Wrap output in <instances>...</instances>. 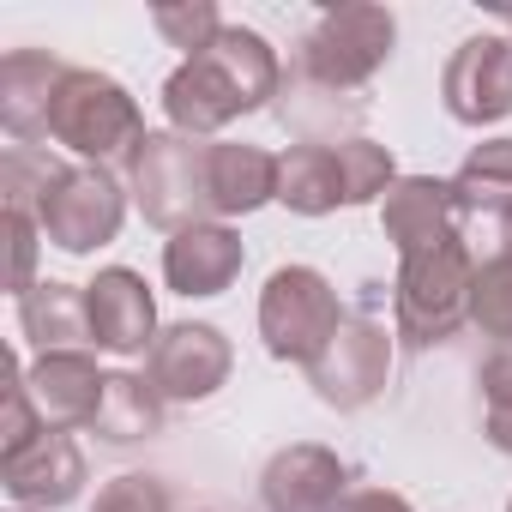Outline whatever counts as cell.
Segmentation results:
<instances>
[{
	"mask_svg": "<svg viewBox=\"0 0 512 512\" xmlns=\"http://www.w3.org/2000/svg\"><path fill=\"white\" fill-rule=\"evenodd\" d=\"M446 115L464 127H494L512 115V37H470L440 73Z\"/></svg>",
	"mask_w": 512,
	"mask_h": 512,
	"instance_id": "cell-10",
	"label": "cell"
},
{
	"mask_svg": "<svg viewBox=\"0 0 512 512\" xmlns=\"http://www.w3.org/2000/svg\"><path fill=\"white\" fill-rule=\"evenodd\" d=\"M229 368H235V350L211 320L163 326V338L145 356V380L163 392V404H205L229 380Z\"/></svg>",
	"mask_w": 512,
	"mask_h": 512,
	"instance_id": "cell-9",
	"label": "cell"
},
{
	"mask_svg": "<svg viewBox=\"0 0 512 512\" xmlns=\"http://www.w3.org/2000/svg\"><path fill=\"white\" fill-rule=\"evenodd\" d=\"M470 284H476V260L464 235L428 253L398 260V338L410 350H434L446 338H458V326H470Z\"/></svg>",
	"mask_w": 512,
	"mask_h": 512,
	"instance_id": "cell-4",
	"label": "cell"
},
{
	"mask_svg": "<svg viewBox=\"0 0 512 512\" xmlns=\"http://www.w3.org/2000/svg\"><path fill=\"white\" fill-rule=\"evenodd\" d=\"M332 151H338V175H344V205H374V199H386V193H392L398 163H392V151H386V145H374V139L350 133V139H338Z\"/></svg>",
	"mask_w": 512,
	"mask_h": 512,
	"instance_id": "cell-23",
	"label": "cell"
},
{
	"mask_svg": "<svg viewBox=\"0 0 512 512\" xmlns=\"http://www.w3.org/2000/svg\"><path fill=\"white\" fill-rule=\"evenodd\" d=\"M278 199V157L260 145H211V205L223 217H247Z\"/></svg>",
	"mask_w": 512,
	"mask_h": 512,
	"instance_id": "cell-18",
	"label": "cell"
},
{
	"mask_svg": "<svg viewBox=\"0 0 512 512\" xmlns=\"http://www.w3.org/2000/svg\"><path fill=\"white\" fill-rule=\"evenodd\" d=\"M386 374H392V338L368 314H350L332 332V344L308 362V386L332 410H368L386 392Z\"/></svg>",
	"mask_w": 512,
	"mask_h": 512,
	"instance_id": "cell-8",
	"label": "cell"
},
{
	"mask_svg": "<svg viewBox=\"0 0 512 512\" xmlns=\"http://www.w3.org/2000/svg\"><path fill=\"white\" fill-rule=\"evenodd\" d=\"M43 434H49V422H43L31 386H25V368H19V356H13V380H7V434H0V458H13V452L37 446Z\"/></svg>",
	"mask_w": 512,
	"mask_h": 512,
	"instance_id": "cell-27",
	"label": "cell"
},
{
	"mask_svg": "<svg viewBox=\"0 0 512 512\" xmlns=\"http://www.w3.org/2000/svg\"><path fill=\"white\" fill-rule=\"evenodd\" d=\"M85 452L73 446V434L49 428L37 446L0 458V488H7V500L19 512H61L85 494Z\"/></svg>",
	"mask_w": 512,
	"mask_h": 512,
	"instance_id": "cell-13",
	"label": "cell"
},
{
	"mask_svg": "<svg viewBox=\"0 0 512 512\" xmlns=\"http://www.w3.org/2000/svg\"><path fill=\"white\" fill-rule=\"evenodd\" d=\"M49 139L67 145L73 157L85 163H115V157H133L139 139H145V115L133 103V91L109 73H91V67H67V79L55 85V109H49Z\"/></svg>",
	"mask_w": 512,
	"mask_h": 512,
	"instance_id": "cell-3",
	"label": "cell"
},
{
	"mask_svg": "<svg viewBox=\"0 0 512 512\" xmlns=\"http://www.w3.org/2000/svg\"><path fill=\"white\" fill-rule=\"evenodd\" d=\"M338 512H410V500H404V494H392V488H356Z\"/></svg>",
	"mask_w": 512,
	"mask_h": 512,
	"instance_id": "cell-30",
	"label": "cell"
},
{
	"mask_svg": "<svg viewBox=\"0 0 512 512\" xmlns=\"http://www.w3.org/2000/svg\"><path fill=\"white\" fill-rule=\"evenodd\" d=\"M91 512H169V488H163L157 476L133 470V476L103 482V494H97V506H91Z\"/></svg>",
	"mask_w": 512,
	"mask_h": 512,
	"instance_id": "cell-28",
	"label": "cell"
},
{
	"mask_svg": "<svg viewBox=\"0 0 512 512\" xmlns=\"http://www.w3.org/2000/svg\"><path fill=\"white\" fill-rule=\"evenodd\" d=\"M500 235H506V247H512V211H506V217H500Z\"/></svg>",
	"mask_w": 512,
	"mask_h": 512,
	"instance_id": "cell-31",
	"label": "cell"
},
{
	"mask_svg": "<svg viewBox=\"0 0 512 512\" xmlns=\"http://www.w3.org/2000/svg\"><path fill=\"white\" fill-rule=\"evenodd\" d=\"M458 211H512V139H482L452 175Z\"/></svg>",
	"mask_w": 512,
	"mask_h": 512,
	"instance_id": "cell-22",
	"label": "cell"
},
{
	"mask_svg": "<svg viewBox=\"0 0 512 512\" xmlns=\"http://www.w3.org/2000/svg\"><path fill=\"white\" fill-rule=\"evenodd\" d=\"M278 91H284L278 49L260 31H247V25H223L205 55L181 61L163 79V115H169V133L211 139L217 127L266 109Z\"/></svg>",
	"mask_w": 512,
	"mask_h": 512,
	"instance_id": "cell-1",
	"label": "cell"
},
{
	"mask_svg": "<svg viewBox=\"0 0 512 512\" xmlns=\"http://www.w3.org/2000/svg\"><path fill=\"white\" fill-rule=\"evenodd\" d=\"M278 205H290L296 217H326L344 205V175H338V151L320 139H302L278 157Z\"/></svg>",
	"mask_w": 512,
	"mask_h": 512,
	"instance_id": "cell-19",
	"label": "cell"
},
{
	"mask_svg": "<svg viewBox=\"0 0 512 512\" xmlns=\"http://www.w3.org/2000/svg\"><path fill=\"white\" fill-rule=\"evenodd\" d=\"M85 314H91V344L109 356H151L157 332V302L133 266H103L85 284Z\"/></svg>",
	"mask_w": 512,
	"mask_h": 512,
	"instance_id": "cell-12",
	"label": "cell"
},
{
	"mask_svg": "<svg viewBox=\"0 0 512 512\" xmlns=\"http://www.w3.org/2000/svg\"><path fill=\"white\" fill-rule=\"evenodd\" d=\"M247 266V247L229 223H193L163 241V284L175 296H223Z\"/></svg>",
	"mask_w": 512,
	"mask_h": 512,
	"instance_id": "cell-15",
	"label": "cell"
},
{
	"mask_svg": "<svg viewBox=\"0 0 512 512\" xmlns=\"http://www.w3.org/2000/svg\"><path fill=\"white\" fill-rule=\"evenodd\" d=\"M19 332L49 356V350H79L91 344V314H85V284H37L19 296Z\"/></svg>",
	"mask_w": 512,
	"mask_h": 512,
	"instance_id": "cell-20",
	"label": "cell"
},
{
	"mask_svg": "<svg viewBox=\"0 0 512 512\" xmlns=\"http://www.w3.org/2000/svg\"><path fill=\"white\" fill-rule=\"evenodd\" d=\"M470 326L494 344H512V247H500L494 260L476 266L470 284Z\"/></svg>",
	"mask_w": 512,
	"mask_h": 512,
	"instance_id": "cell-24",
	"label": "cell"
},
{
	"mask_svg": "<svg viewBox=\"0 0 512 512\" xmlns=\"http://www.w3.org/2000/svg\"><path fill=\"white\" fill-rule=\"evenodd\" d=\"M506 512H512V500H506Z\"/></svg>",
	"mask_w": 512,
	"mask_h": 512,
	"instance_id": "cell-33",
	"label": "cell"
},
{
	"mask_svg": "<svg viewBox=\"0 0 512 512\" xmlns=\"http://www.w3.org/2000/svg\"><path fill=\"white\" fill-rule=\"evenodd\" d=\"M344 320L350 314L338 308L332 278L314 272V266H278L266 278V290H260V338H266V350L278 362H302L308 368L332 344V332Z\"/></svg>",
	"mask_w": 512,
	"mask_h": 512,
	"instance_id": "cell-7",
	"label": "cell"
},
{
	"mask_svg": "<svg viewBox=\"0 0 512 512\" xmlns=\"http://www.w3.org/2000/svg\"><path fill=\"white\" fill-rule=\"evenodd\" d=\"M344 500H350V464L320 440H296V446L272 452L260 470L266 512H338Z\"/></svg>",
	"mask_w": 512,
	"mask_h": 512,
	"instance_id": "cell-11",
	"label": "cell"
},
{
	"mask_svg": "<svg viewBox=\"0 0 512 512\" xmlns=\"http://www.w3.org/2000/svg\"><path fill=\"white\" fill-rule=\"evenodd\" d=\"M127 193L145 223L181 235L193 223H217L211 205V145L187 133H145L127 157Z\"/></svg>",
	"mask_w": 512,
	"mask_h": 512,
	"instance_id": "cell-2",
	"label": "cell"
},
{
	"mask_svg": "<svg viewBox=\"0 0 512 512\" xmlns=\"http://www.w3.org/2000/svg\"><path fill=\"white\" fill-rule=\"evenodd\" d=\"M458 217L464 211L452 199V181H434V175H398L392 193L380 199V223H386V241L398 247V260L458 241Z\"/></svg>",
	"mask_w": 512,
	"mask_h": 512,
	"instance_id": "cell-14",
	"label": "cell"
},
{
	"mask_svg": "<svg viewBox=\"0 0 512 512\" xmlns=\"http://www.w3.org/2000/svg\"><path fill=\"white\" fill-rule=\"evenodd\" d=\"M103 368L85 356V350H49V356H37L31 368H25V386H31V398H37V410H43V422L49 428H91L97 422V404H103Z\"/></svg>",
	"mask_w": 512,
	"mask_h": 512,
	"instance_id": "cell-16",
	"label": "cell"
},
{
	"mask_svg": "<svg viewBox=\"0 0 512 512\" xmlns=\"http://www.w3.org/2000/svg\"><path fill=\"white\" fill-rule=\"evenodd\" d=\"M482 404H488V440L512 452V344H500L482 362Z\"/></svg>",
	"mask_w": 512,
	"mask_h": 512,
	"instance_id": "cell-26",
	"label": "cell"
},
{
	"mask_svg": "<svg viewBox=\"0 0 512 512\" xmlns=\"http://www.w3.org/2000/svg\"><path fill=\"white\" fill-rule=\"evenodd\" d=\"M61 79H67V67L43 49H13L0 61V127L19 145L37 151V139H49V109H55Z\"/></svg>",
	"mask_w": 512,
	"mask_h": 512,
	"instance_id": "cell-17",
	"label": "cell"
},
{
	"mask_svg": "<svg viewBox=\"0 0 512 512\" xmlns=\"http://www.w3.org/2000/svg\"><path fill=\"white\" fill-rule=\"evenodd\" d=\"M151 25L163 31V43H169V49H187V61H193V55H205V49L217 43V31H223V19H217V7H211V0L151 7Z\"/></svg>",
	"mask_w": 512,
	"mask_h": 512,
	"instance_id": "cell-25",
	"label": "cell"
},
{
	"mask_svg": "<svg viewBox=\"0 0 512 512\" xmlns=\"http://www.w3.org/2000/svg\"><path fill=\"white\" fill-rule=\"evenodd\" d=\"M109 446H139V440H157L163 434V392L139 374H109L103 380V404H97V422H91Z\"/></svg>",
	"mask_w": 512,
	"mask_h": 512,
	"instance_id": "cell-21",
	"label": "cell"
},
{
	"mask_svg": "<svg viewBox=\"0 0 512 512\" xmlns=\"http://www.w3.org/2000/svg\"><path fill=\"white\" fill-rule=\"evenodd\" d=\"M500 19H506V31H512V7H500Z\"/></svg>",
	"mask_w": 512,
	"mask_h": 512,
	"instance_id": "cell-32",
	"label": "cell"
},
{
	"mask_svg": "<svg viewBox=\"0 0 512 512\" xmlns=\"http://www.w3.org/2000/svg\"><path fill=\"white\" fill-rule=\"evenodd\" d=\"M43 241L61 253H97L127 223V187L103 163H61L37 199Z\"/></svg>",
	"mask_w": 512,
	"mask_h": 512,
	"instance_id": "cell-6",
	"label": "cell"
},
{
	"mask_svg": "<svg viewBox=\"0 0 512 512\" xmlns=\"http://www.w3.org/2000/svg\"><path fill=\"white\" fill-rule=\"evenodd\" d=\"M392 43H398V19L386 7H368V0L332 7L302 43V79L326 97H350L392 61Z\"/></svg>",
	"mask_w": 512,
	"mask_h": 512,
	"instance_id": "cell-5",
	"label": "cell"
},
{
	"mask_svg": "<svg viewBox=\"0 0 512 512\" xmlns=\"http://www.w3.org/2000/svg\"><path fill=\"white\" fill-rule=\"evenodd\" d=\"M7 241H13V296H31L37 290V241H43V223H37V211H19V205H7Z\"/></svg>",
	"mask_w": 512,
	"mask_h": 512,
	"instance_id": "cell-29",
	"label": "cell"
}]
</instances>
